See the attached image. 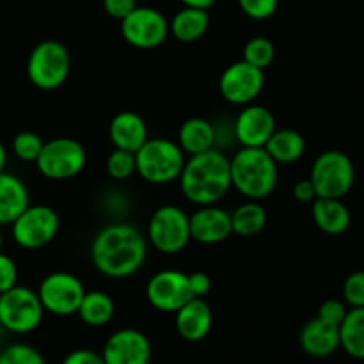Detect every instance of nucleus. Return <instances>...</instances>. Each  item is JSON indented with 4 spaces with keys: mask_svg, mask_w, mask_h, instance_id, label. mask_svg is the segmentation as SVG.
<instances>
[{
    "mask_svg": "<svg viewBox=\"0 0 364 364\" xmlns=\"http://www.w3.org/2000/svg\"><path fill=\"white\" fill-rule=\"evenodd\" d=\"M89 255L100 274L112 279H124L144 265L148 238L130 223L107 224L92 238Z\"/></svg>",
    "mask_w": 364,
    "mask_h": 364,
    "instance_id": "nucleus-1",
    "label": "nucleus"
},
{
    "mask_svg": "<svg viewBox=\"0 0 364 364\" xmlns=\"http://www.w3.org/2000/svg\"><path fill=\"white\" fill-rule=\"evenodd\" d=\"M178 180L181 194L192 205H217L231 191L230 156L219 148L188 156Z\"/></svg>",
    "mask_w": 364,
    "mask_h": 364,
    "instance_id": "nucleus-2",
    "label": "nucleus"
},
{
    "mask_svg": "<svg viewBox=\"0 0 364 364\" xmlns=\"http://www.w3.org/2000/svg\"><path fill=\"white\" fill-rule=\"evenodd\" d=\"M231 188L251 201H263L277 187L279 167L265 148H240L230 159Z\"/></svg>",
    "mask_w": 364,
    "mask_h": 364,
    "instance_id": "nucleus-3",
    "label": "nucleus"
},
{
    "mask_svg": "<svg viewBox=\"0 0 364 364\" xmlns=\"http://www.w3.org/2000/svg\"><path fill=\"white\" fill-rule=\"evenodd\" d=\"M187 155L178 142L169 139H148L135 151V173L151 185H167L176 181L183 171Z\"/></svg>",
    "mask_w": 364,
    "mask_h": 364,
    "instance_id": "nucleus-4",
    "label": "nucleus"
},
{
    "mask_svg": "<svg viewBox=\"0 0 364 364\" xmlns=\"http://www.w3.org/2000/svg\"><path fill=\"white\" fill-rule=\"evenodd\" d=\"M316 198L343 199L355 181V167L350 156L340 149L320 153L309 173Z\"/></svg>",
    "mask_w": 364,
    "mask_h": 364,
    "instance_id": "nucleus-5",
    "label": "nucleus"
},
{
    "mask_svg": "<svg viewBox=\"0 0 364 364\" xmlns=\"http://www.w3.org/2000/svg\"><path fill=\"white\" fill-rule=\"evenodd\" d=\"M71 55L66 46L55 39H45L32 48L27 59V77L38 89L53 91L68 80Z\"/></svg>",
    "mask_w": 364,
    "mask_h": 364,
    "instance_id": "nucleus-6",
    "label": "nucleus"
},
{
    "mask_svg": "<svg viewBox=\"0 0 364 364\" xmlns=\"http://www.w3.org/2000/svg\"><path fill=\"white\" fill-rule=\"evenodd\" d=\"M149 244L162 255H178L191 238V220L176 205H164L151 213L148 223Z\"/></svg>",
    "mask_w": 364,
    "mask_h": 364,
    "instance_id": "nucleus-7",
    "label": "nucleus"
},
{
    "mask_svg": "<svg viewBox=\"0 0 364 364\" xmlns=\"http://www.w3.org/2000/svg\"><path fill=\"white\" fill-rule=\"evenodd\" d=\"M41 301L38 291L27 287H13L0 294V326L13 334H28L43 322Z\"/></svg>",
    "mask_w": 364,
    "mask_h": 364,
    "instance_id": "nucleus-8",
    "label": "nucleus"
},
{
    "mask_svg": "<svg viewBox=\"0 0 364 364\" xmlns=\"http://www.w3.org/2000/svg\"><path fill=\"white\" fill-rule=\"evenodd\" d=\"M87 153L82 142L70 137H57L43 144L36 167L48 180H70L84 171Z\"/></svg>",
    "mask_w": 364,
    "mask_h": 364,
    "instance_id": "nucleus-9",
    "label": "nucleus"
},
{
    "mask_svg": "<svg viewBox=\"0 0 364 364\" xmlns=\"http://www.w3.org/2000/svg\"><path fill=\"white\" fill-rule=\"evenodd\" d=\"M59 226V215L52 206L28 205L11 224V235L21 249L36 251L57 237Z\"/></svg>",
    "mask_w": 364,
    "mask_h": 364,
    "instance_id": "nucleus-10",
    "label": "nucleus"
},
{
    "mask_svg": "<svg viewBox=\"0 0 364 364\" xmlns=\"http://www.w3.org/2000/svg\"><path fill=\"white\" fill-rule=\"evenodd\" d=\"M85 287L70 272H52L39 283L38 297L45 313L55 316L77 315Z\"/></svg>",
    "mask_w": 364,
    "mask_h": 364,
    "instance_id": "nucleus-11",
    "label": "nucleus"
},
{
    "mask_svg": "<svg viewBox=\"0 0 364 364\" xmlns=\"http://www.w3.org/2000/svg\"><path fill=\"white\" fill-rule=\"evenodd\" d=\"M121 36L139 50L156 48L169 36V21L155 7L137 6L121 20Z\"/></svg>",
    "mask_w": 364,
    "mask_h": 364,
    "instance_id": "nucleus-12",
    "label": "nucleus"
},
{
    "mask_svg": "<svg viewBox=\"0 0 364 364\" xmlns=\"http://www.w3.org/2000/svg\"><path fill=\"white\" fill-rule=\"evenodd\" d=\"M265 87V70L245 63L244 59L230 64L219 78V91L231 105H249Z\"/></svg>",
    "mask_w": 364,
    "mask_h": 364,
    "instance_id": "nucleus-13",
    "label": "nucleus"
},
{
    "mask_svg": "<svg viewBox=\"0 0 364 364\" xmlns=\"http://www.w3.org/2000/svg\"><path fill=\"white\" fill-rule=\"evenodd\" d=\"M192 297L188 274L180 270H160L146 284V299L162 313H176Z\"/></svg>",
    "mask_w": 364,
    "mask_h": 364,
    "instance_id": "nucleus-14",
    "label": "nucleus"
},
{
    "mask_svg": "<svg viewBox=\"0 0 364 364\" xmlns=\"http://www.w3.org/2000/svg\"><path fill=\"white\" fill-rule=\"evenodd\" d=\"M153 348L151 341L142 331L124 327L107 338L102 358L105 364H149Z\"/></svg>",
    "mask_w": 364,
    "mask_h": 364,
    "instance_id": "nucleus-15",
    "label": "nucleus"
},
{
    "mask_svg": "<svg viewBox=\"0 0 364 364\" xmlns=\"http://www.w3.org/2000/svg\"><path fill=\"white\" fill-rule=\"evenodd\" d=\"M235 141L242 148H265L270 135L276 132V117L272 110L258 103H249L233 121Z\"/></svg>",
    "mask_w": 364,
    "mask_h": 364,
    "instance_id": "nucleus-16",
    "label": "nucleus"
},
{
    "mask_svg": "<svg viewBox=\"0 0 364 364\" xmlns=\"http://www.w3.org/2000/svg\"><path fill=\"white\" fill-rule=\"evenodd\" d=\"M191 220V238L198 244L215 245L228 240L233 235L231 228V213L217 205L198 206Z\"/></svg>",
    "mask_w": 364,
    "mask_h": 364,
    "instance_id": "nucleus-17",
    "label": "nucleus"
},
{
    "mask_svg": "<svg viewBox=\"0 0 364 364\" xmlns=\"http://www.w3.org/2000/svg\"><path fill=\"white\" fill-rule=\"evenodd\" d=\"M174 326L183 340L201 341L210 334L213 326V313L205 297H192L174 313Z\"/></svg>",
    "mask_w": 364,
    "mask_h": 364,
    "instance_id": "nucleus-18",
    "label": "nucleus"
},
{
    "mask_svg": "<svg viewBox=\"0 0 364 364\" xmlns=\"http://www.w3.org/2000/svg\"><path fill=\"white\" fill-rule=\"evenodd\" d=\"M109 137L114 148L135 153L148 141V124L134 110H121L109 124Z\"/></svg>",
    "mask_w": 364,
    "mask_h": 364,
    "instance_id": "nucleus-19",
    "label": "nucleus"
},
{
    "mask_svg": "<svg viewBox=\"0 0 364 364\" xmlns=\"http://www.w3.org/2000/svg\"><path fill=\"white\" fill-rule=\"evenodd\" d=\"M299 343L309 358H329L340 348V327L329 326L315 316L304 323L301 336H299Z\"/></svg>",
    "mask_w": 364,
    "mask_h": 364,
    "instance_id": "nucleus-20",
    "label": "nucleus"
},
{
    "mask_svg": "<svg viewBox=\"0 0 364 364\" xmlns=\"http://www.w3.org/2000/svg\"><path fill=\"white\" fill-rule=\"evenodd\" d=\"M311 215L316 228L333 237L345 233L352 223L350 210L341 199L334 198H316L311 203Z\"/></svg>",
    "mask_w": 364,
    "mask_h": 364,
    "instance_id": "nucleus-21",
    "label": "nucleus"
},
{
    "mask_svg": "<svg viewBox=\"0 0 364 364\" xmlns=\"http://www.w3.org/2000/svg\"><path fill=\"white\" fill-rule=\"evenodd\" d=\"M31 205L28 188L14 174L0 173V226H11L13 220Z\"/></svg>",
    "mask_w": 364,
    "mask_h": 364,
    "instance_id": "nucleus-22",
    "label": "nucleus"
},
{
    "mask_svg": "<svg viewBox=\"0 0 364 364\" xmlns=\"http://www.w3.org/2000/svg\"><path fill=\"white\" fill-rule=\"evenodd\" d=\"M178 146L187 156L217 148L215 127L205 117H191L178 130Z\"/></svg>",
    "mask_w": 364,
    "mask_h": 364,
    "instance_id": "nucleus-23",
    "label": "nucleus"
},
{
    "mask_svg": "<svg viewBox=\"0 0 364 364\" xmlns=\"http://www.w3.org/2000/svg\"><path fill=\"white\" fill-rule=\"evenodd\" d=\"M210 27L208 9L183 6L169 21V34L180 43H196Z\"/></svg>",
    "mask_w": 364,
    "mask_h": 364,
    "instance_id": "nucleus-24",
    "label": "nucleus"
},
{
    "mask_svg": "<svg viewBox=\"0 0 364 364\" xmlns=\"http://www.w3.org/2000/svg\"><path fill=\"white\" fill-rule=\"evenodd\" d=\"M265 151L272 156L277 166L294 164L304 156L306 139L294 128H279V130L276 128V132L267 141Z\"/></svg>",
    "mask_w": 364,
    "mask_h": 364,
    "instance_id": "nucleus-25",
    "label": "nucleus"
},
{
    "mask_svg": "<svg viewBox=\"0 0 364 364\" xmlns=\"http://www.w3.org/2000/svg\"><path fill=\"white\" fill-rule=\"evenodd\" d=\"M114 313H116V304H114L112 297L107 291L91 290L85 291L77 315L80 316L85 326L103 327L114 318Z\"/></svg>",
    "mask_w": 364,
    "mask_h": 364,
    "instance_id": "nucleus-26",
    "label": "nucleus"
},
{
    "mask_svg": "<svg viewBox=\"0 0 364 364\" xmlns=\"http://www.w3.org/2000/svg\"><path fill=\"white\" fill-rule=\"evenodd\" d=\"M267 220H269V215L262 203L251 201V199L242 203L231 213V228L238 237H255L262 233L267 226Z\"/></svg>",
    "mask_w": 364,
    "mask_h": 364,
    "instance_id": "nucleus-27",
    "label": "nucleus"
},
{
    "mask_svg": "<svg viewBox=\"0 0 364 364\" xmlns=\"http://www.w3.org/2000/svg\"><path fill=\"white\" fill-rule=\"evenodd\" d=\"M340 348L364 361V308H350L340 326Z\"/></svg>",
    "mask_w": 364,
    "mask_h": 364,
    "instance_id": "nucleus-28",
    "label": "nucleus"
},
{
    "mask_svg": "<svg viewBox=\"0 0 364 364\" xmlns=\"http://www.w3.org/2000/svg\"><path fill=\"white\" fill-rule=\"evenodd\" d=\"M274 57H276V46L265 36H256L251 38L244 46V60L252 64V66L265 70L272 64Z\"/></svg>",
    "mask_w": 364,
    "mask_h": 364,
    "instance_id": "nucleus-29",
    "label": "nucleus"
},
{
    "mask_svg": "<svg viewBox=\"0 0 364 364\" xmlns=\"http://www.w3.org/2000/svg\"><path fill=\"white\" fill-rule=\"evenodd\" d=\"M107 174L116 181H124L135 173V153L114 148V151L107 156Z\"/></svg>",
    "mask_w": 364,
    "mask_h": 364,
    "instance_id": "nucleus-30",
    "label": "nucleus"
},
{
    "mask_svg": "<svg viewBox=\"0 0 364 364\" xmlns=\"http://www.w3.org/2000/svg\"><path fill=\"white\" fill-rule=\"evenodd\" d=\"M43 144H45V141H43L41 135L31 130H23L14 135L13 153L23 162H36V159L41 153Z\"/></svg>",
    "mask_w": 364,
    "mask_h": 364,
    "instance_id": "nucleus-31",
    "label": "nucleus"
},
{
    "mask_svg": "<svg viewBox=\"0 0 364 364\" xmlns=\"http://www.w3.org/2000/svg\"><path fill=\"white\" fill-rule=\"evenodd\" d=\"M0 364H46V361L32 345L13 343L0 352Z\"/></svg>",
    "mask_w": 364,
    "mask_h": 364,
    "instance_id": "nucleus-32",
    "label": "nucleus"
},
{
    "mask_svg": "<svg viewBox=\"0 0 364 364\" xmlns=\"http://www.w3.org/2000/svg\"><path fill=\"white\" fill-rule=\"evenodd\" d=\"M343 302L348 308H364V270L352 272L345 279Z\"/></svg>",
    "mask_w": 364,
    "mask_h": 364,
    "instance_id": "nucleus-33",
    "label": "nucleus"
},
{
    "mask_svg": "<svg viewBox=\"0 0 364 364\" xmlns=\"http://www.w3.org/2000/svg\"><path fill=\"white\" fill-rule=\"evenodd\" d=\"M238 6L245 16L252 20H267L277 11L279 0H238Z\"/></svg>",
    "mask_w": 364,
    "mask_h": 364,
    "instance_id": "nucleus-34",
    "label": "nucleus"
},
{
    "mask_svg": "<svg viewBox=\"0 0 364 364\" xmlns=\"http://www.w3.org/2000/svg\"><path fill=\"white\" fill-rule=\"evenodd\" d=\"M347 304L343 301H338V299H329V301L322 302L318 308V315L316 318H320L322 322L329 323V326L340 327L341 322L347 316Z\"/></svg>",
    "mask_w": 364,
    "mask_h": 364,
    "instance_id": "nucleus-35",
    "label": "nucleus"
},
{
    "mask_svg": "<svg viewBox=\"0 0 364 364\" xmlns=\"http://www.w3.org/2000/svg\"><path fill=\"white\" fill-rule=\"evenodd\" d=\"M18 267L11 256L0 251V294L7 291L9 288L16 287Z\"/></svg>",
    "mask_w": 364,
    "mask_h": 364,
    "instance_id": "nucleus-36",
    "label": "nucleus"
},
{
    "mask_svg": "<svg viewBox=\"0 0 364 364\" xmlns=\"http://www.w3.org/2000/svg\"><path fill=\"white\" fill-rule=\"evenodd\" d=\"M137 0H103V9L110 18L123 20L124 16L132 13L137 7Z\"/></svg>",
    "mask_w": 364,
    "mask_h": 364,
    "instance_id": "nucleus-37",
    "label": "nucleus"
},
{
    "mask_svg": "<svg viewBox=\"0 0 364 364\" xmlns=\"http://www.w3.org/2000/svg\"><path fill=\"white\" fill-rule=\"evenodd\" d=\"M63 364H105V361L102 358V352H95L91 348H77L63 359Z\"/></svg>",
    "mask_w": 364,
    "mask_h": 364,
    "instance_id": "nucleus-38",
    "label": "nucleus"
},
{
    "mask_svg": "<svg viewBox=\"0 0 364 364\" xmlns=\"http://www.w3.org/2000/svg\"><path fill=\"white\" fill-rule=\"evenodd\" d=\"M188 284L194 297H206L212 290V279L206 272H192L188 274Z\"/></svg>",
    "mask_w": 364,
    "mask_h": 364,
    "instance_id": "nucleus-39",
    "label": "nucleus"
},
{
    "mask_svg": "<svg viewBox=\"0 0 364 364\" xmlns=\"http://www.w3.org/2000/svg\"><path fill=\"white\" fill-rule=\"evenodd\" d=\"M291 194H294V198L297 199L299 203H313L316 199V191L309 178L299 180L297 183L294 185V188H291Z\"/></svg>",
    "mask_w": 364,
    "mask_h": 364,
    "instance_id": "nucleus-40",
    "label": "nucleus"
},
{
    "mask_svg": "<svg viewBox=\"0 0 364 364\" xmlns=\"http://www.w3.org/2000/svg\"><path fill=\"white\" fill-rule=\"evenodd\" d=\"M187 7H199V9H210L217 0H180Z\"/></svg>",
    "mask_w": 364,
    "mask_h": 364,
    "instance_id": "nucleus-41",
    "label": "nucleus"
},
{
    "mask_svg": "<svg viewBox=\"0 0 364 364\" xmlns=\"http://www.w3.org/2000/svg\"><path fill=\"white\" fill-rule=\"evenodd\" d=\"M6 164H7V151H6V146L0 142V173L6 171Z\"/></svg>",
    "mask_w": 364,
    "mask_h": 364,
    "instance_id": "nucleus-42",
    "label": "nucleus"
},
{
    "mask_svg": "<svg viewBox=\"0 0 364 364\" xmlns=\"http://www.w3.org/2000/svg\"><path fill=\"white\" fill-rule=\"evenodd\" d=\"M2 245H4V235L2 231H0V251H2Z\"/></svg>",
    "mask_w": 364,
    "mask_h": 364,
    "instance_id": "nucleus-43",
    "label": "nucleus"
}]
</instances>
